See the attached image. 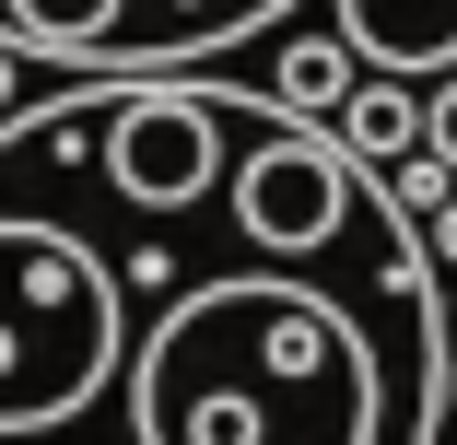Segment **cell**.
I'll use <instances>...</instances> for the list:
<instances>
[{
	"label": "cell",
	"mask_w": 457,
	"mask_h": 445,
	"mask_svg": "<svg viewBox=\"0 0 457 445\" xmlns=\"http://www.w3.org/2000/svg\"><path fill=\"white\" fill-rule=\"evenodd\" d=\"M445 258L340 118L59 70L0 118V445H445Z\"/></svg>",
	"instance_id": "cell-1"
},
{
	"label": "cell",
	"mask_w": 457,
	"mask_h": 445,
	"mask_svg": "<svg viewBox=\"0 0 457 445\" xmlns=\"http://www.w3.org/2000/svg\"><path fill=\"white\" fill-rule=\"evenodd\" d=\"M294 12L305 0H0V47L47 70H212Z\"/></svg>",
	"instance_id": "cell-2"
},
{
	"label": "cell",
	"mask_w": 457,
	"mask_h": 445,
	"mask_svg": "<svg viewBox=\"0 0 457 445\" xmlns=\"http://www.w3.org/2000/svg\"><path fill=\"white\" fill-rule=\"evenodd\" d=\"M328 24L352 36L363 70H399V82L457 70V0H328Z\"/></svg>",
	"instance_id": "cell-3"
},
{
	"label": "cell",
	"mask_w": 457,
	"mask_h": 445,
	"mask_svg": "<svg viewBox=\"0 0 457 445\" xmlns=\"http://www.w3.org/2000/svg\"><path fill=\"white\" fill-rule=\"evenodd\" d=\"M340 129H352V152H376V164L399 176L411 152H434V95H411L399 70H376V82L340 95Z\"/></svg>",
	"instance_id": "cell-4"
},
{
	"label": "cell",
	"mask_w": 457,
	"mask_h": 445,
	"mask_svg": "<svg viewBox=\"0 0 457 445\" xmlns=\"http://www.w3.org/2000/svg\"><path fill=\"white\" fill-rule=\"evenodd\" d=\"M270 95H294V106L328 118V106L352 95V36H294L282 59H270Z\"/></svg>",
	"instance_id": "cell-5"
},
{
	"label": "cell",
	"mask_w": 457,
	"mask_h": 445,
	"mask_svg": "<svg viewBox=\"0 0 457 445\" xmlns=\"http://www.w3.org/2000/svg\"><path fill=\"white\" fill-rule=\"evenodd\" d=\"M434 152H445V164H457V70H445V82H434Z\"/></svg>",
	"instance_id": "cell-6"
},
{
	"label": "cell",
	"mask_w": 457,
	"mask_h": 445,
	"mask_svg": "<svg viewBox=\"0 0 457 445\" xmlns=\"http://www.w3.org/2000/svg\"><path fill=\"white\" fill-rule=\"evenodd\" d=\"M422 223H434V258H445V270H457V200H434Z\"/></svg>",
	"instance_id": "cell-7"
},
{
	"label": "cell",
	"mask_w": 457,
	"mask_h": 445,
	"mask_svg": "<svg viewBox=\"0 0 457 445\" xmlns=\"http://www.w3.org/2000/svg\"><path fill=\"white\" fill-rule=\"evenodd\" d=\"M445 433H457V364H445Z\"/></svg>",
	"instance_id": "cell-8"
},
{
	"label": "cell",
	"mask_w": 457,
	"mask_h": 445,
	"mask_svg": "<svg viewBox=\"0 0 457 445\" xmlns=\"http://www.w3.org/2000/svg\"><path fill=\"white\" fill-rule=\"evenodd\" d=\"M445 317H457V282H445Z\"/></svg>",
	"instance_id": "cell-9"
}]
</instances>
